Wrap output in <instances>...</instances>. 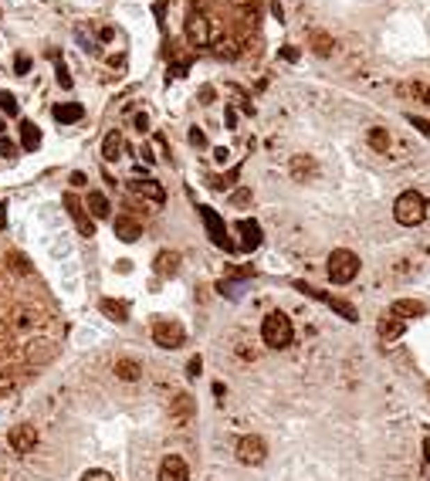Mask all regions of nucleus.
Returning <instances> with one entry per match:
<instances>
[{
    "label": "nucleus",
    "mask_w": 430,
    "mask_h": 481,
    "mask_svg": "<svg viewBox=\"0 0 430 481\" xmlns=\"http://www.w3.org/2000/svg\"><path fill=\"white\" fill-rule=\"evenodd\" d=\"M393 217H397V224H404V228H417V224H424V217H427V197L420 194V190H404L397 203H393Z\"/></svg>",
    "instance_id": "obj_1"
},
{
    "label": "nucleus",
    "mask_w": 430,
    "mask_h": 481,
    "mask_svg": "<svg viewBox=\"0 0 430 481\" xmlns=\"http://www.w3.org/2000/svg\"><path fill=\"white\" fill-rule=\"evenodd\" d=\"M292 319L285 315V312H271V315H264V322H261V339H264V346H271V349H285L288 342H292Z\"/></svg>",
    "instance_id": "obj_2"
},
{
    "label": "nucleus",
    "mask_w": 430,
    "mask_h": 481,
    "mask_svg": "<svg viewBox=\"0 0 430 481\" xmlns=\"http://www.w3.org/2000/svg\"><path fill=\"white\" fill-rule=\"evenodd\" d=\"M356 275H359V258H356V251L339 248V251L329 254V278L335 285H349Z\"/></svg>",
    "instance_id": "obj_3"
},
{
    "label": "nucleus",
    "mask_w": 430,
    "mask_h": 481,
    "mask_svg": "<svg viewBox=\"0 0 430 481\" xmlns=\"http://www.w3.org/2000/svg\"><path fill=\"white\" fill-rule=\"evenodd\" d=\"M200 210V221H203V228H207V237L217 244V248H224V251H234V241L228 237V228H224V217L214 210V207H207V203H200L197 207Z\"/></svg>",
    "instance_id": "obj_4"
},
{
    "label": "nucleus",
    "mask_w": 430,
    "mask_h": 481,
    "mask_svg": "<svg viewBox=\"0 0 430 481\" xmlns=\"http://www.w3.org/2000/svg\"><path fill=\"white\" fill-rule=\"evenodd\" d=\"M183 339H186V332H183V326H180L177 319H159L152 326V342L163 346V349H180Z\"/></svg>",
    "instance_id": "obj_5"
},
{
    "label": "nucleus",
    "mask_w": 430,
    "mask_h": 481,
    "mask_svg": "<svg viewBox=\"0 0 430 481\" xmlns=\"http://www.w3.org/2000/svg\"><path fill=\"white\" fill-rule=\"evenodd\" d=\"M186 41L193 48H207L214 41V31H210V17L203 10H190L186 14Z\"/></svg>",
    "instance_id": "obj_6"
},
{
    "label": "nucleus",
    "mask_w": 430,
    "mask_h": 481,
    "mask_svg": "<svg viewBox=\"0 0 430 481\" xmlns=\"http://www.w3.org/2000/svg\"><path fill=\"white\" fill-rule=\"evenodd\" d=\"M295 288L298 292H305L308 299H319V302H326L329 308H335L346 322H359V312H356L349 302H342V299H332V295H326V292H319V288H312V285H305V281H295Z\"/></svg>",
    "instance_id": "obj_7"
},
{
    "label": "nucleus",
    "mask_w": 430,
    "mask_h": 481,
    "mask_svg": "<svg viewBox=\"0 0 430 481\" xmlns=\"http://www.w3.org/2000/svg\"><path fill=\"white\" fill-rule=\"evenodd\" d=\"M264 457H268V444H264L257 434H248V437L237 441V461H241V464H251L254 468V464H261Z\"/></svg>",
    "instance_id": "obj_8"
},
{
    "label": "nucleus",
    "mask_w": 430,
    "mask_h": 481,
    "mask_svg": "<svg viewBox=\"0 0 430 481\" xmlns=\"http://www.w3.org/2000/svg\"><path fill=\"white\" fill-rule=\"evenodd\" d=\"M7 444L14 448V455H31V451H34V444H38V431H34V427H27V424H17L14 431L7 434Z\"/></svg>",
    "instance_id": "obj_9"
},
{
    "label": "nucleus",
    "mask_w": 430,
    "mask_h": 481,
    "mask_svg": "<svg viewBox=\"0 0 430 481\" xmlns=\"http://www.w3.org/2000/svg\"><path fill=\"white\" fill-rule=\"evenodd\" d=\"M61 200H65V207H68L72 221L78 224V234H81V237H95V224L88 221V214H85V207H81V200H78L75 194H65Z\"/></svg>",
    "instance_id": "obj_10"
},
{
    "label": "nucleus",
    "mask_w": 430,
    "mask_h": 481,
    "mask_svg": "<svg viewBox=\"0 0 430 481\" xmlns=\"http://www.w3.org/2000/svg\"><path fill=\"white\" fill-rule=\"evenodd\" d=\"M159 481H190V468L180 455H166L159 464Z\"/></svg>",
    "instance_id": "obj_11"
},
{
    "label": "nucleus",
    "mask_w": 430,
    "mask_h": 481,
    "mask_svg": "<svg viewBox=\"0 0 430 481\" xmlns=\"http://www.w3.org/2000/svg\"><path fill=\"white\" fill-rule=\"evenodd\" d=\"M129 190H132L136 197L150 200V203H163V200H166V190H163V183H159V180H129Z\"/></svg>",
    "instance_id": "obj_12"
},
{
    "label": "nucleus",
    "mask_w": 430,
    "mask_h": 481,
    "mask_svg": "<svg viewBox=\"0 0 430 481\" xmlns=\"http://www.w3.org/2000/svg\"><path fill=\"white\" fill-rule=\"evenodd\" d=\"M112 230H116V237H119V241H126V244H132V241H139V237H143V224H136V221L126 217V214H119V217H116Z\"/></svg>",
    "instance_id": "obj_13"
},
{
    "label": "nucleus",
    "mask_w": 430,
    "mask_h": 481,
    "mask_svg": "<svg viewBox=\"0 0 430 481\" xmlns=\"http://www.w3.org/2000/svg\"><path fill=\"white\" fill-rule=\"evenodd\" d=\"M424 312H427V305L417 299H397L390 305V315H397V319H420Z\"/></svg>",
    "instance_id": "obj_14"
},
{
    "label": "nucleus",
    "mask_w": 430,
    "mask_h": 481,
    "mask_svg": "<svg viewBox=\"0 0 430 481\" xmlns=\"http://www.w3.org/2000/svg\"><path fill=\"white\" fill-rule=\"evenodd\" d=\"M180 261H183V254L180 251H159L156 254V275H163V278H173L180 271Z\"/></svg>",
    "instance_id": "obj_15"
},
{
    "label": "nucleus",
    "mask_w": 430,
    "mask_h": 481,
    "mask_svg": "<svg viewBox=\"0 0 430 481\" xmlns=\"http://www.w3.org/2000/svg\"><path fill=\"white\" fill-rule=\"evenodd\" d=\"M54 119H58L61 126L81 123V119H85V105H78V102H61V105H54Z\"/></svg>",
    "instance_id": "obj_16"
},
{
    "label": "nucleus",
    "mask_w": 430,
    "mask_h": 481,
    "mask_svg": "<svg viewBox=\"0 0 430 481\" xmlns=\"http://www.w3.org/2000/svg\"><path fill=\"white\" fill-rule=\"evenodd\" d=\"M292 177L298 180V183L319 177V163H315L312 156H292Z\"/></svg>",
    "instance_id": "obj_17"
},
{
    "label": "nucleus",
    "mask_w": 430,
    "mask_h": 481,
    "mask_svg": "<svg viewBox=\"0 0 430 481\" xmlns=\"http://www.w3.org/2000/svg\"><path fill=\"white\" fill-rule=\"evenodd\" d=\"M237 230H241V248L244 251H254L261 244V224L257 221H237Z\"/></svg>",
    "instance_id": "obj_18"
},
{
    "label": "nucleus",
    "mask_w": 430,
    "mask_h": 481,
    "mask_svg": "<svg viewBox=\"0 0 430 481\" xmlns=\"http://www.w3.org/2000/svg\"><path fill=\"white\" fill-rule=\"evenodd\" d=\"M119 156H122V136H119V129H112L105 136V143H102V159L105 163H116Z\"/></svg>",
    "instance_id": "obj_19"
},
{
    "label": "nucleus",
    "mask_w": 430,
    "mask_h": 481,
    "mask_svg": "<svg viewBox=\"0 0 430 481\" xmlns=\"http://www.w3.org/2000/svg\"><path fill=\"white\" fill-rule=\"evenodd\" d=\"M404 319H397V315H386V319H380V326H376V332H380V339H400L404 336Z\"/></svg>",
    "instance_id": "obj_20"
},
{
    "label": "nucleus",
    "mask_w": 430,
    "mask_h": 481,
    "mask_svg": "<svg viewBox=\"0 0 430 481\" xmlns=\"http://www.w3.org/2000/svg\"><path fill=\"white\" fill-rule=\"evenodd\" d=\"M116 377L126 383H136L143 377V366L136 363V359H116Z\"/></svg>",
    "instance_id": "obj_21"
},
{
    "label": "nucleus",
    "mask_w": 430,
    "mask_h": 481,
    "mask_svg": "<svg viewBox=\"0 0 430 481\" xmlns=\"http://www.w3.org/2000/svg\"><path fill=\"white\" fill-rule=\"evenodd\" d=\"M88 210H92V217H95V221H105V217H109V210H112V203H109L105 194L92 190V194H88Z\"/></svg>",
    "instance_id": "obj_22"
},
{
    "label": "nucleus",
    "mask_w": 430,
    "mask_h": 481,
    "mask_svg": "<svg viewBox=\"0 0 430 481\" xmlns=\"http://www.w3.org/2000/svg\"><path fill=\"white\" fill-rule=\"evenodd\" d=\"M404 99H417V102H430V85L424 81H404L400 88H397Z\"/></svg>",
    "instance_id": "obj_23"
},
{
    "label": "nucleus",
    "mask_w": 430,
    "mask_h": 481,
    "mask_svg": "<svg viewBox=\"0 0 430 481\" xmlns=\"http://www.w3.org/2000/svg\"><path fill=\"white\" fill-rule=\"evenodd\" d=\"M21 146H24L27 152H34L38 146H41V129L34 126V123H21Z\"/></svg>",
    "instance_id": "obj_24"
},
{
    "label": "nucleus",
    "mask_w": 430,
    "mask_h": 481,
    "mask_svg": "<svg viewBox=\"0 0 430 481\" xmlns=\"http://www.w3.org/2000/svg\"><path fill=\"white\" fill-rule=\"evenodd\" d=\"M332 48H335V41H332L329 34H322V31H312V51H315L319 58H329Z\"/></svg>",
    "instance_id": "obj_25"
},
{
    "label": "nucleus",
    "mask_w": 430,
    "mask_h": 481,
    "mask_svg": "<svg viewBox=\"0 0 430 481\" xmlns=\"http://www.w3.org/2000/svg\"><path fill=\"white\" fill-rule=\"evenodd\" d=\"M102 312H105L112 322H129V308L122 302H112V299H105V302H102Z\"/></svg>",
    "instance_id": "obj_26"
},
{
    "label": "nucleus",
    "mask_w": 430,
    "mask_h": 481,
    "mask_svg": "<svg viewBox=\"0 0 430 481\" xmlns=\"http://www.w3.org/2000/svg\"><path fill=\"white\" fill-rule=\"evenodd\" d=\"M369 146H373L376 152H386L390 150V132H386L383 126H373L369 129Z\"/></svg>",
    "instance_id": "obj_27"
},
{
    "label": "nucleus",
    "mask_w": 430,
    "mask_h": 481,
    "mask_svg": "<svg viewBox=\"0 0 430 481\" xmlns=\"http://www.w3.org/2000/svg\"><path fill=\"white\" fill-rule=\"evenodd\" d=\"M190 413H193V397L180 393V397H177V404H173V417H177V420H186Z\"/></svg>",
    "instance_id": "obj_28"
},
{
    "label": "nucleus",
    "mask_w": 430,
    "mask_h": 481,
    "mask_svg": "<svg viewBox=\"0 0 430 481\" xmlns=\"http://www.w3.org/2000/svg\"><path fill=\"white\" fill-rule=\"evenodd\" d=\"M0 112H7V116H17L21 112V105H17V99L10 92H0Z\"/></svg>",
    "instance_id": "obj_29"
},
{
    "label": "nucleus",
    "mask_w": 430,
    "mask_h": 481,
    "mask_svg": "<svg viewBox=\"0 0 430 481\" xmlns=\"http://www.w3.org/2000/svg\"><path fill=\"white\" fill-rule=\"evenodd\" d=\"M7 261H10V268H14L17 275H27V271H31V268H27V258H24V254L10 251V254H7Z\"/></svg>",
    "instance_id": "obj_30"
},
{
    "label": "nucleus",
    "mask_w": 430,
    "mask_h": 481,
    "mask_svg": "<svg viewBox=\"0 0 430 481\" xmlns=\"http://www.w3.org/2000/svg\"><path fill=\"white\" fill-rule=\"evenodd\" d=\"M54 75H58V85H61V88H72V75H68L65 61H54Z\"/></svg>",
    "instance_id": "obj_31"
},
{
    "label": "nucleus",
    "mask_w": 430,
    "mask_h": 481,
    "mask_svg": "<svg viewBox=\"0 0 430 481\" xmlns=\"http://www.w3.org/2000/svg\"><path fill=\"white\" fill-rule=\"evenodd\" d=\"M217 54H221V58H234V54H237V45H234V41H224V38H221V41H217Z\"/></svg>",
    "instance_id": "obj_32"
},
{
    "label": "nucleus",
    "mask_w": 430,
    "mask_h": 481,
    "mask_svg": "<svg viewBox=\"0 0 430 481\" xmlns=\"http://www.w3.org/2000/svg\"><path fill=\"white\" fill-rule=\"evenodd\" d=\"M186 139H190V146H197V150H203V146H207V136H203L197 126L190 129V136H186Z\"/></svg>",
    "instance_id": "obj_33"
},
{
    "label": "nucleus",
    "mask_w": 430,
    "mask_h": 481,
    "mask_svg": "<svg viewBox=\"0 0 430 481\" xmlns=\"http://www.w3.org/2000/svg\"><path fill=\"white\" fill-rule=\"evenodd\" d=\"M200 370H203V359H200V356H193V359L186 363V377H193V380H197V377H200Z\"/></svg>",
    "instance_id": "obj_34"
},
{
    "label": "nucleus",
    "mask_w": 430,
    "mask_h": 481,
    "mask_svg": "<svg viewBox=\"0 0 430 481\" xmlns=\"http://www.w3.org/2000/svg\"><path fill=\"white\" fill-rule=\"evenodd\" d=\"M0 156H3V159H14V156H17V146H14L10 139H0Z\"/></svg>",
    "instance_id": "obj_35"
},
{
    "label": "nucleus",
    "mask_w": 430,
    "mask_h": 481,
    "mask_svg": "<svg viewBox=\"0 0 430 481\" xmlns=\"http://www.w3.org/2000/svg\"><path fill=\"white\" fill-rule=\"evenodd\" d=\"M81 481H112V475L95 468V471H85V475H81Z\"/></svg>",
    "instance_id": "obj_36"
},
{
    "label": "nucleus",
    "mask_w": 430,
    "mask_h": 481,
    "mask_svg": "<svg viewBox=\"0 0 430 481\" xmlns=\"http://www.w3.org/2000/svg\"><path fill=\"white\" fill-rule=\"evenodd\" d=\"M410 126H417L424 136L430 139V119H420V116H410Z\"/></svg>",
    "instance_id": "obj_37"
},
{
    "label": "nucleus",
    "mask_w": 430,
    "mask_h": 481,
    "mask_svg": "<svg viewBox=\"0 0 430 481\" xmlns=\"http://www.w3.org/2000/svg\"><path fill=\"white\" fill-rule=\"evenodd\" d=\"M14 68H17V75H27V68H31V61H27V54H17V61H14Z\"/></svg>",
    "instance_id": "obj_38"
},
{
    "label": "nucleus",
    "mask_w": 430,
    "mask_h": 481,
    "mask_svg": "<svg viewBox=\"0 0 430 481\" xmlns=\"http://www.w3.org/2000/svg\"><path fill=\"white\" fill-rule=\"evenodd\" d=\"M136 129H139V132H150V116H146V112L136 116Z\"/></svg>",
    "instance_id": "obj_39"
},
{
    "label": "nucleus",
    "mask_w": 430,
    "mask_h": 481,
    "mask_svg": "<svg viewBox=\"0 0 430 481\" xmlns=\"http://www.w3.org/2000/svg\"><path fill=\"white\" fill-rule=\"evenodd\" d=\"M230 3H234L237 10H254V7H257V0H230Z\"/></svg>",
    "instance_id": "obj_40"
},
{
    "label": "nucleus",
    "mask_w": 430,
    "mask_h": 481,
    "mask_svg": "<svg viewBox=\"0 0 430 481\" xmlns=\"http://www.w3.org/2000/svg\"><path fill=\"white\" fill-rule=\"evenodd\" d=\"M7 210H10V207H7V200H0V230L7 228Z\"/></svg>",
    "instance_id": "obj_41"
},
{
    "label": "nucleus",
    "mask_w": 430,
    "mask_h": 481,
    "mask_svg": "<svg viewBox=\"0 0 430 481\" xmlns=\"http://www.w3.org/2000/svg\"><path fill=\"white\" fill-rule=\"evenodd\" d=\"M214 159H217V163H228V159H230V152L224 150V146H221V150H214Z\"/></svg>",
    "instance_id": "obj_42"
},
{
    "label": "nucleus",
    "mask_w": 430,
    "mask_h": 481,
    "mask_svg": "<svg viewBox=\"0 0 430 481\" xmlns=\"http://www.w3.org/2000/svg\"><path fill=\"white\" fill-rule=\"evenodd\" d=\"M281 54H285V58H288V61H298V51H295V48H292V45H288V48H285V51H281Z\"/></svg>",
    "instance_id": "obj_43"
},
{
    "label": "nucleus",
    "mask_w": 430,
    "mask_h": 481,
    "mask_svg": "<svg viewBox=\"0 0 430 481\" xmlns=\"http://www.w3.org/2000/svg\"><path fill=\"white\" fill-rule=\"evenodd\" d=\"M251 200V194L248 190H241V194H234V203H248Z\"/></svg>",
    "instance_id": "obj_44"
},
{
    "label": "nucleus",
    "mask_w": 430,
    "mask_h": 481,
    "mask_svg": "<svg viewBox=\"0 0 430 481\" xmlns=\"http://www.w3.org/2000/svg\"><path fill=\"white\" fill-rule=\"evenodd\" d=\"M200 99H203V105H210V99H214V88H203Z\"/></svg>",
    "instance_id": "obj_45"
},
{
    "label": "nucleus",
    "mask_w": 430,
    "mask_h": 481,
    "mask_svg": "<svg viewBox=\"0 0 430 481\" xmlns=\"http://www.w3.org/2000/svg\"><path fill=\"white\" fill-rule=\"evenodd\" d=\"M271 14H275V17L281 21V14H285V10H281V3H278V0H271Z\"/></svg>",
    "instance_id": "obj_46"
},
{
    "label": "nucleus",
    "mask_w": 430,
    "mask_h": 481,
    "mask_svg": "<svg viewBox=\"0 0 430 481\" xmlns=\"http://www.w3.org/2000/svg\"><path fill=\"white\" fill-rule=\"evenodd\" d=\"M72 183L75 187H85V173H72Z\"/></svg>",
    "instance_id": "obj_47"
},
{
    "label": "nucleus",
    "mask_w": 430,
    "mask_h": 481,
    "mask_svg": "<svg viewBox=\"0 0 430 481\" xmlns=\"http://www.w3.org/2000/svg\"><path fill=\"white\" fill-rule=\"evenodd\" d=\"M424 464H430V437L424 441Z\"/></svg>",
    "instance_id": "obj_48"
},
{
    "label": "nucleus",
    "mask_w": 430,
    "mask_h": 481,
    "mask_svg": "<svg viewBox=\"0 0 430 481\" xmlns=\"http://www.w3.org/2000/svg\"><path fill=\"white\" fill-rule=\"evenodd\" d=\"M427 397H430V383H427Z\"/></svg>",
    "instance_id": "obj_49"
}]
</instances>
